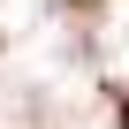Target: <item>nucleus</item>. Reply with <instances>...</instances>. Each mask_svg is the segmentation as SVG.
I'll return each instance as SVG.
<instances>
[{
    "label": "nucleus",
    "mask_w": 129,
    "mask_h": 129,
    "mask_svg": "<svg viewBox=\"0 0 129 129\" xmlns=\"http://www.w3.org/2000/svg\"><path fill=\"white\" fill-rule=\"evenodd\" d=\"M121 129H129V99H121Z\"/></svg>",
    "instance_id": "nucleus-1"
}]
</instances>
